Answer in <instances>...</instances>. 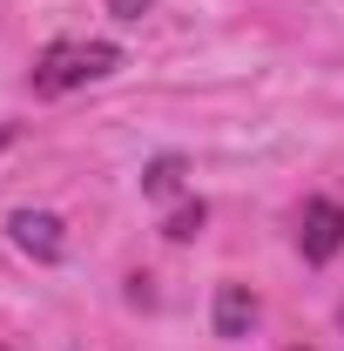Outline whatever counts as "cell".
<instances>
[{"instance_id":"6da1fadb","label":"cell","mask_w":344,"mask_h":351,"mask_svg":"<svg viewBox=\"0 0 344 351\" xmlns=\"http://www.w3.org/2000/svg\"><path fill=\"white\" fill-rule=\"evenodd\" d=\"M115 68H122V47L115 41H54V47H41V61H34V95H68V88L101 82V75H115Z\"/></svg>"},{"instance_id":"7a4b0ae2","label":"cell","mask_w":344,"mask_h":351,"mask_svg":"<svg viewBox=\"0 0 344 351\" xmlns=\"http://www.w3.org/2000/svg\"><path fill=\"white\" fill-rule=\"evenodd\" d=\"M297 250L310 263H331L344 250V203H324V196H310L297 210Z\"/></svg>"},{"instance_id":"3957f363","label":"cell","mask_w":344,"mask_h":351,"mask_svg":"<svg viewBox=\"0 0 344 351\" xmlns=\"http://www.w3.org/2000/svg\"><path fill=\"white\" fill-rule=\"evenodd\" d=\"M7 230H14V243H21L27 257H41V263H54L61 250H68L61 217H47V210H14V217H7Z\"/></svg>"},{"instance_id":"277c9868","label":"cell","mask_w":344,"mask_h":351,"mask_svg":"<svg viewBox=\"0 0 344 351\" xmlns=\"http://www.w3.org/2000/svg\"><path fill=\"white\" fill-rule=\"evenodd\" d=\"M216 338H250V324H257V291H250V284H236V277H230V284H216Z\"/></svg>"},{"instance_id":"5b68a950","label":"cell","mask_w":344,"mask_h":351,"mask_svg":"<svg viewBox=\"0 0 344 351\" xmlns=\"http://www.w3.org/2000/svg\"><path fill=\"white\" fill-rule=\"evenodd\" d=\"M142 189H149V196H175V189H182V156H156V162L142 169Z\"/></svg>"},{"instance_id":"8992f818","label":"cell","mask_w":344,"mask_h":351,"mask_svg":"<svg viewBox=\"0 0 344 351\" xmlns=\"http://www.w3.org/2000/svg\"><path fill=\"white\" fill-rule=\"evenodd\" d=\"M203 223H210V210H203V203H182V210H169V223H162V237H175V243H189V237H203Z\"/></svg>"},{"instance_id":"52a82bcc","label":"cell","mask_w":344,"mask_h":351,"mask_svg":"<svg viewBox=\"0 0 344 351\" xmlns=\"http://www.w3.org/2000/svg\"><path fill=\"white\" fill-rule=\"evenodd\" d=\"M149 7H156V0H108V14H115V21H142Z\"/></svg>"},{"instance_id":"ba28073f","label":"cell","mask_w":344,"mask_h":351,"mask_svg":"<svg viewBox=\"0 0 344 351\" xmlns=\"http://www.w3.org/2000/svg\"><path fill=\"white\" fill-rule=\"evenodd\" d=\"M291 351H310V345H291Z\"/></svg>"},{"instance_id":"9c48e42d","label":"cell","mask_w":344,"mask_h":351,"mask_svg":"<svg viewBox=\"0 0 344 351\" xmlns=\"http://www.w3.org/2000/svg\"><path fill=\"white\" fill-rule=\"evenodd\" d=\"M338 324H344V311H338Z\"/></svg>"}]
</instances>
